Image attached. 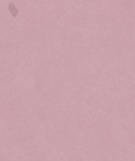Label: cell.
Returning a JSON list of instances; mask_svg holds the SVG:
<instances>
[{
	"label": "cell",
	"instance_id": "6da1fadb",
	"mask_svg": "<svg viewBox=\"0 0 135 161\" xmlns=\"http://www.w3.org/2000/svg\"><path fill=\"white\" fill-rule=\"evenodd\" d=\"M9 12H10V15H11L13 18L17 17L19 10H18V7L15 5V3H9Z\"/></svg>",
	"mask_w": 135,
	"mask_h": 161
}]
</instances>
